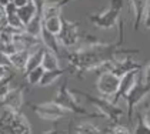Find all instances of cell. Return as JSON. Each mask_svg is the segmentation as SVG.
<instances>
[{
	"label": "cell",
	"mask_w": 150,
	"mask_h": 134,
	"mask_svg": "<svg viewBox=\"0 0 150 134\" xmlns=\"http://www.w3.org/2000/svg\"><path fill=\"white\" fill-rule=\"evenodd\" d=\"M42 30H43V13L37 11V14L24 26V32L35 37H40Z\"/></svg>",
	"instance_id": "cell-15"
},
{
	"label": "cell",
	"mask_w": 150,
	"mask_h": 134,
	"mask_svg": "<svg viewBox=\"0 0 150 134\" xmlns=\"http://www.w3.org/2000/svg\"><path fill=\"white\" fill-rule=\"evenodd\" d=\"M73 91L76 94L83 96L99 111V114L102 117H104V118H107L109 121H120V118L125 114L123 109H120L116 103H113L107 97H103V96H97L96 97V96H92V94H89L86 91H81V90H73Z\"/></svg>",
	"instance_id": "cell-3"
},
{
	"label": "cell",
	"mask_w": 150,
	"mask_h": 134,
	"mask_svg": "<svg viewBox=\"0 0 150 134\" xmlns=\"http://www.w3.org/2000/svg\"><path fill=\"white\" fill-rule=\"evenodd\" d=\"M142 74H143L144 81L150 83V61L146 64V66H143V68H142Z\"/></svg>",
	"instance_id": "cell-28"
},
{
	"label": "cell",
	"mask_w": 150,
	"mask_h": 134,
	"mask_svg": "<svg viewBox=\"0 0 150 134\" xmlns=\"http://www.w3.org/2000/svg\"><path fill=\"white\" fill-rule=\"evenodd\" d=\"M42 66L45 67V70H54L60 67V59L56 51L50 50V49H45V54H43V61Z\"/></svg>",
	"instance_id": "cell-19"
},
{
	"label": "cell",
	"mask_w": 150,
	"mask_h": 134,
	"mask_svg": "<svg viewBox=\"0 0 150 134\" xmlns=\"http://www.w3.org/2000/svg\"><path fill=\"white\" fill-rule=\"evenodd\" d=\"M30 109L33 110L36 116L45 121H59L60 118H64L67 110H64L60 104H57L54 100L45 101V103H37L30 104Z\"/></svg>",
	"instance_id": "cell-6"
},
{
	"label": "cell",
	"mask_w": 150,
	"mask_h": 134,
	"mask_svg": "<svg viewBox=\"0 0 150 134\" xmlns=\"http://www.w3.org/2000/svg\"><path fill=\"white\" fill-rule=\"evenodd\" d=\"M125 23L123 19L119 23V40L116 43H103L100 40H96L90 44L77 46L73 51L66 53L64 57L69 63V73L77 74L83 77L86 73H97L104 64L109 61L125 57L129 54H137L139 50L133 49H122L125 43Z\"/></svg>",
	"instance_id": "cell-1"
},
{
	"label": "cell",
	"mask_w": 150,
	"mask_h": 134,
	"mask_svg": "<svg viewBox=\"0 0 150 134\" xmlns=\"http://www.w3.org/2000/svg\"><path fill=\"white\" fill-rule=\"evenodd\" d=\"M102 133H112V134H130L133 133L132 126H125L120 121H112V124H109L104 130H102Z\"/></svg>",
	"instance_id": "cell-23"
},
{
	"label": "cell",
	"mask_w": 150,
	"mask_h": 134,
	"mask_svg": "<svg viewBox=\"0 0 150 134\" xmlns=\"http://www.w3.org/2000/svg\"><path fill=\"white\" fill-rule=\"evenodd\" d=\"M119 86H120V76H117L112 71H102L97 74L96 90L100 96L112 100L119 90Z\"/></svg>",
	"instance_id": "cell-8"
},
{
	"label": "cell",
	"mask_w": 150,
	"mask_h": 134,
	"mask_svg": "<svg viewBox=\"0 0 150 134\" xmlns=\"http://www.w3.org/2000/svg\"><path fill=\"white\" fill-rule=\"evenodd\" d=\"M149 93H150V83L144 81L143 74L140 73L136 84L133 86V89L130 90L129 94L125 97L126 104H127V120H129L130 124L133 121V114L136 111V107L149 96Z\"/></svg>",
	"instance_id": "cell-4"
},
{
	"label": "cell",
	"mask_w": 150,
	"mask_h": 134,
	"mask_svg": "<svg viewBox=\"0 0 150 134\" xmlns=\"http://www.w3.org/2000/svg\"><path fill=\"white\" fill-rule=\"evenodd\" d=\"M143 26H144V29L150 30V0H149V7H147V11H146V16H144V20H143Z\"/></svg>",
	"instance_id": "cell-29"
},
{
	"label": "cell",
	"mask_w": 150,
	"mask_h": 134,
	"mask_svg": "<svg viewBox=\"0 0 150 134\" xmlns=\"http://www.w3.org/2000/svg\"><path fill=\"white\" fill-rule=\"evenodd\" d=\"M59 43L64 49H73L79 44L81 39L80 33V23L74 22V20H67L63 17V26L62 30L57 34Z\"/></svg>",
	"instance_id": "cell-7"
},
{
	"label": "cell",
	"mask_w": 150,
	"mask_h": 134,
	"mask_svg": "<svg viewBox=\"0 0 150 134\" xmlns=\"http://www.w3.org/2000/svg\"><path fill=\"white\" fill-rule=\"evenodd\" d=\"M13 78H14V71H12L7 77H4V78L0 80V101L4 99V96L9 93V90L12 89L10 83H12Z\"/></svg>",
	"instance_id": "cell-25"
},
{
	"label": "cell",
	"mask_w": 150,
	"mask_h": 134,
	"mask_svg": "<svg viewBox=\"0 0 150 134\" xmlns=\"http://www.w3.org/2000/svg\"><path fill=\"white\" fill-rule=\"evenodd\" d=\"M45 67L43 66H39L33 68V70H30V71H26L24 73V78H26V83L27 84H30V86H39L40 84V81H42V77H43V74H45Z\"/></svg>",
	"instance_id": "cell-21"
},
{
	"label": "cell",
	"mask_w": 150,
	"mask_h": 134,
	"mask_svg": "<svg viewBox=\"0 0 150 134\" xmlns=\"http://www.w3.org/2000/svg\"><path fill=\"white\" fill-rule=\"evenodd\" d=\"M37 11L39 10H37V6L35 4V1H33V0H30L26 6L17 9V14H19L20 20L23 22V24L26 26V24H27V23L30 22L36 14H37Z\"/></svg>",
	"instance_id": "cell-18"
},
{
	"label": "cell",
	"mask_w": 150,
	"mask_h": 134,
	"mask_svg": "<svg viewBox=\"0 0 150 134\" xmlns=\"http://www.w3.org/2000/svg\"><path fill=\"white\" fill-rule=\"evenodd\" d=\"M63 26V16H52V17H45L43 19V27L47 32L57 36Z\"/></svg>",
	"instance_id": "cell-20"
},
{
	"label": "cell",
	"mask_w": 150,
	"mask_h": 134,
	"mask_svg": "<svg viewBox=\"0 0 150 134\" xmlns=\"http://www.w3.org/2000/svg\"><path fill=\"white\" fill-rule=\"evenodd\" d=\"M136 117H137V123H136V127H133V133H136V134H150V127L144 123L143 114L136 111Z\"/></svg>",
	"instance_id": "cell-24"
},
{
	"label": "cell",
	"mask_w": 150,
	"mask_h": 134,
	"mask_svg": "<svg viewBox=\"0 0 150 134\" xmlns=\"http://www.w3.org/2000/svg\"><path fill=\"white\" fill-rule=\"evenodd\" d=\"M71 133H77V134H99L102 133V130L94 126L93 123L89 121H83V123L76 124L73 128H71Z\"/></svg>",
	"instance_id": "cell-22"
},
{
	"label": "cell",
	"mask_w": 150,
	"mask_h": 134,
	"mask_svg": "<svg viewBox=\"0 0 150 134\" xmlns=\"http://www.w3.org/2000/svg\"><path fill=\"white\" fill-rule=\"evenodd\" d=\"M12 71H13V68H9V67H4V66L0 64V80L4 78V77H7Z\"/></svg>",
	"instance_id": "cell-30"
},
{
	"label": "cell",
	"mask_w": 150,
	"mask_h": 134,
	"mask_svg": "<svg viewBox=\"0 0 150 134\" xmlns=\"http://www.w3.org/2000/svg\"><path fill=\"white\" fill-rule=\"evenodd\" d=\"M40 39H42V43L45 47L47 49H50V50H53V51H56V53H60V43H59V39L56 34L50 33V32H47L46 29L43 27V30H42V34H40Z\"/></svg>",
	"instance_id": "cell-17"
},
{
	"label": "cell",
	"mask_w": 150,
	"mask_h": 134,
	"mask_svg": "<svg viewBox=\"0 0 150 134\" xmlns=\"http://www.w3.org/2000/svg\"><path fill=\"white\" fill-rule=\"evenodd\" d=\"M12 133L14 134H30L33 133L32 124L27 120V117L22 111H14L13 113V120H12Z\"/></svg>",
	"instance_id": "cell-12"
},
{
	"label": "cell",
	"mask_w": 150,
	"mask_h": 134,
	"mask_svg": "<svg viewBox=\"0 0 150 134\" xmlns=\"http://www.w3.org/2000/svg\"><path fill=\"white\" fill-rule=\"evenodd\" d=\"M24 91H26L24 84H19L16 87H12L9 90V93L4 96V99L0 101V106L3 109H10L13 111H22L24 101Z\"/></svg>",
	"instance_id": "cell-9"
},
{
	"label": "cell",
	"mask_w": 150,
	"mask_h": 134,
	"mask_svg": "<svg viewBox=\"0 0 150 134\" xmlns=\"http://www.w3.org/2000/svg\"><path fill=\"white\" fill-rule=\"evenodd\" d=\"M35 1V4L37 6V10L40 11V13H43V7H45V4L47 3V0H33Z\"/></svg>",
	"instance_id": "cell-31"
},
{
	"label": "cell",
	"mask_w": 150,
	"mask_h": 134,
	"mask_svg": "<svg viewBox=\"0 0 150 134\" xmlns=\"http://www.w3.org/2000/svg\"><path fill=\"white\" fill-rule=\"evenodd\" d=\"M74 94L76 93L73 90H70L69 86H67V78H64L63 83L56 90V94H54L53 100L56 101L57 104H60L64 110H67L69 113H73V114L86 116V117H102L99 113H89L84 107H81Z\"/></svg>",
	"instance_id": "cell-2"
},
{
	"label": "cell",
	"mask_w": 150,
	"mask_h": 134,
	"mask_svg": "<svg viewBox=\"0 0 150 134\" xmlns=\"http://www.w3.org/2000/svg\"><path fill=\"white\" fill-rule=\"evenodd\" d=\"M147 7H149V0H129V10L133 19V29L136 32L144 20Z\"/></svg>",
	"instance_id": "cell-11"
},
{
	"label": "cell",
	"mask_w": 150,
	"mask_h": 134,
	"mask_svg": "<svg viewBox=\"0 0 150 134\" xmlns=\"http://www.w3.org/2000/svg\"><path fill=\"white\" fill-rule=\"evenodd\" d=\"M30 51L32 50H17L13 54H10L13 70H19V71L24 73L27 60H29V56H30Z\"/></svg>",
	"instance_id": "cell-14"
},
{
	"label": "cell",
	"mask_w": 150,
	"mask_h": 134,
	"mask_svg": "<svg viewBox=\"0 0 150 134\" xmlns=\"http://www.w3.org/2000/svg\"><path fill=\"white\" fill-rule=\"evenodd\" d=\"M0 64H1V66H4V67H9V68H13L10 56H9L7 53H4L3 50H0Z\"/></svg>",
	"instance_id": "cell-26"
},
{
	"label": "cell",
	"mask_w": 150,
	"mask_h": 134,
	"mask_svg": "<svg viewBox=\"0 0 150 134\" xmlns=\"http://www.w3.org/2000/svg\"><path fill=\"white\" fill-rule=\"evenodd\" d=\"M109 6L116 9V10L122 11L125 7V0H109Z\"/></svg>",
	"instance_id": "cell-27"
},
{
	"label": "cell",
	"mask_w": 150,
	"mask_h": 134,
	"mask_svg": "<svg viewBox=\"0 0 150 134\" xmlns=\"http://www.w3.org/2000/svg\"><path fill=\"white\" fill-rule=\"evenodd\" d=\"M29 1H30V0H13V3L17 6V9H19V7H23V6H26Z\"/></svg>",
	"instance_id": "cell-32"
},
{
	"label": "cell",
	"mask_w": 150,
	"mask_h": 134,
	"mask_svg": "<svg viewBox=\"0 0 150 134\" xmlns=\"http://www.w3.org/2000/svg\"><path fill=\"white\" fill-rule=\"evenodd\" d=\"M45 46L42 47V46H39L37 49L35 50H32L30 51V56H29V60H27V64H26V70H24V73L26 71H30V70H33L36 67L42 66V61H43V54H45Z\"/></svg>",
	"instance_id": "cell-16"
},
{
	"label": "cell",
	"mask_w": 150,
	"mask_h": 134,
	"mask_svg": "<svg viewBox=\"0 0 150 134\" xmlns=\"http://www.w3.org/2000/svg\"><path fill=\"white\" fill-rule=\"evenodd\" d=\"M66 73H69V68H54V70H46L43 77H42V81H40V87H49L52 84H54L60 77H63Z\"/></svg>",
	"instance_id": "cell-13"
},
{
	"label": "cell",
	"mask_w": 150,
	"mask_h": 134,
	"mask_svg": "<svg viewBox=\"0 0 150 134\" xmlns=\"http://www.w3.org/2000/svg\"><path fill=\"white\" fill-rule=\"evenodd\" d=\"M140 73H142V68H139V70H132V71H129V73L123 74V76L120 77V86H119V90H117L116 96L112 99L113 103L119 104V101L126 97L127 94H129V91L133 89V86L136 84V81H137Z\"/></svg>",
	"instance_id": "cell-10"
},
{
	"label": "cell",
	"mask_w": 150,
	"mask_h": 134,
	"mask_svg": "<svg viewBox=\"0 0 150 134\" xmlns=\"http://www.w3.org/2000/svg\"><path fill=\"white\" fill-rule=\"evenodd\" d=\"M143 118H144V123L150 127V109H147L146 111L143 113Z\"/></svg>",
	"instance_id": "cell-33"
},
{
	"label": "cell",
	"mask_w": 150,
	"mask_h": 134,
	"mask_svg": "<svg viewBox=\"0 0 150 134\" xmlns=\"http://www.w3.org/2000/svg\"><path fill=\"white\" fill-rule=\"evenodd\" d=\"M120 14H122V11L116 10V9L109 6L107 9H103V10H100V11L87 14V19L97 29L112 30L115 27H119V23L122 20V16Z\"/></svg>",
	"instance_id": "cell-5"
}]
</instances>
